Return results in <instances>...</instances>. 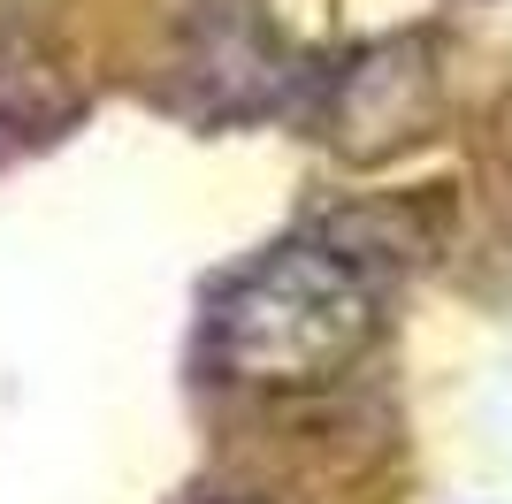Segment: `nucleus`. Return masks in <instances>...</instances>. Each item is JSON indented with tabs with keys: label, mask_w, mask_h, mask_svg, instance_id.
Masks as SVG:
<instances>
[{
	"label": "nucleus",
	"mask_w": 512,
	"mask_h": 504,
	"mask_svg": "<svg viewBox=\"0 0 512 504\" xmlns=\"http://www.w3.org/2000/svg\"><path fill=\"white\" fill-rule=\"evenodd\" d=\"M375 336V275L337 237H283L237 268L214 306V352L237 382L314 390L344 375Z\"/></svg>",
	"instance_id": "nucleus-1"
}]
</instances>
